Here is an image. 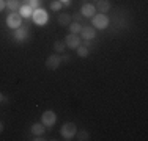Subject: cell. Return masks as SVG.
<instances>
[{
    "label": "cell",
    "mask_w": 148,
    "mask_h": 141,
    "mask_svg": "<svg viewBox=\"0 0 148 141\" xmlns=\"http://www.w3.org/2000/svg\"><path fill=\"white\" fill-rule=\"evenodd\" d=\"M91 25L95 30H106L109 27V17L103 13H98L91 17Z\"/></svg>",
    "instance_id": "cell-1"
},
{
    "label": "cell",
    "mask_w": 148,
    "mask_h": 141,
    "mask_svg": "<svg viewBox=\"0 0 148 141\" xmlns=\"http://www.w3.org/2000/svg\"><path fill=\"white\" fill-rule=\"evenodd\" d=\"M76 132H77V125L74 124V122H66V124L62 127V136H63V140H66V141L73 140L74 135H76Z\"/></svg>",
    "instance_id": "cell-2"
},
{
    "label": "cell",
    "mask_w": 148,
    "mask_h": 141,
    "mask_svg": "<svg viewBox=\"0 0 148 141\" xmlns=\"http://www.w3.org/2000/svg\"><path fill=\"white\" fill-rule=\"evenodd\" d=\"M32 17H33V22L36 24V25H41V27H43L44 24L47 22V13H46V9H43V8L33 9Z\"/></svg>",
    "instance_id": "cell-3"
},
{
    "label": "cell",
    "mask_w": 148,
    "mask_h": 141,
    "mask_svg": "<svg viewBox=\"0 0 148 141\" xmlns=\"http://www.w3.org/2000/svg\"><path fill=\"white\" fill-rule=\"evenodd\" d=\"M60 63H62V56L58 54H52L46 58V68L49 70H55V69H58Z\"/></svg>",
    "instance_id": "cell-4"
},
{
    "label": "cell",
    "mask_w": 148,
    "mask_h": 141,
    "mask_svg": "<svg viewBox=\"0 0 148 141\" xmlns=\"http://www.w3.org/2000/svg\"><path fill=\"white\" fill-rule=\"evenodd\" d=\"M6 25H8L10 28H14V30L19 28L21 25H22V17H21V14L13 11L8 17H6Z\"/></svg>",
    "instance_id": "cell-5"
},
{
    "label": "cell",
    "mask_w": 148,
    "mask_h": 141,
    "mask_svg": "<svg viewBox=\"0 0 148 141\" xmlns=\"http://www.w3.org/2000/svg\"><path fill=\"white\" fill-rule=\"evenodd\" d=\"M55 121H57V115H55L52 110H47L43 113V116H41V122L46 125V127H52L55 124Z\"/></svg>",
    "instance_id": "cell-6"
},
{
    "label": "cell",
    "mask_w": 148,
    "mask_h": 141,
    "mask_svg": "<svg viewBox=\"0 0 148 141\" xmlns=\"http://www.w3.org/2000/svg\"><path fill=\"white\" fill-rule=\"evenodd\" d=\"M65 44H66V47H69V49H76L77 45H80V38L77 36L76 33H69L68 36L65 38Z\"/></svg>",
    "instance_id": "cell-7"
},
{
    "label": "cell",
    "mask_w": 148,
    "mask_h": 141,
    "mask_svg": "<svg viewBox=\"0 0 148 141\" xmlns=\"http://www.w3.org/2000/svg\"><path fill=\"white\" fill-rule=\"evenodd\" d=\"M80 14H82L84 17H93L95 14H96V8H95V5H90V3H85V5L82 6V9H80Z\"/></svg>",
    "instance_id": "cell-8"
},
{
    "label": "cell",
    "mask_w": 148,
    "mask_h": 141,
    "mask_svg": "<svg viewBox=\"0 0 148 141\" xmlns=\"http://www.w3.org/2000/svg\"><path fill=\"white\" fill-rule=\"evenodd\" d=\"M95 35H96V30H95L93 27H82V30H80V36L84 38V39H87V41H90V39H93L95 38Z\"/></svg>",
    "instance_id": "cell-9"
},
{
    "label": "cell",
    "mask_w": 148,
    "mask_h": 141,
    "mask_svg": "<svg viewBox=\"0 0 148 141\" xmlns=\"http://www.w3.org/2000/svg\"><path fill=\"white\" fill-rule=\"evenodd\" d=\"M95 8H96L98 13H107L109 9H110V3H109V0H98L96 5H95Z\"/></svg>",
    "instance_id": "cell-10"
},
{
    "label": "cell",
    "mask_w": 148,
    "mask_h": 141,
    "mask_svg": "<svg viewBox=\"0 0 148 141\" xmlns=\"http://www.w3.org/2000/svg\"><path fill=\"white\" fill-rule=\"evenodd\" d=\"M44 132H46V125L43 122H36V124L32 125V133H33L35 136H41Z\"/></svg>",
    "instance_id": "cell-11"
},
{
    "label": "cell",
    "mask_w": 148,
    "mask_h": 141,
    "mask_svg": "<svg viewBox=\"0 0 148 141\" xmlns=\"http://www.w3.org/2000/svg\"><path fill=\"white\" fill-rule=\"evenodd\" d=\"M57 20H58V24L62 27H68L69 24H71V16H69L68 13H60L58 17H57Z\"/></svg>",
    "instance_id": "cell-12"
},
{
    "label": "cell",
    "mask_w": 148,
    "mask_h": 141,
    "mask_svg": "<svg viewBox=\"0 0 148 141\" xmlns=\"http://www.w3.org/2000/svg\"><path fill=\"white\" fill-rule=\"evenodd\" d=\"M14 38L17 41H24L27 38V28H22V27L16 28L14 30Z\"/></svg>",
    "instance_id": "cell-13"
},
{
    "label": "cell",
    "mask_w": 148,
    "mask_h": 141,
    "mask_svg": "<svg viewBox=\"0 0 148 141\" xmlns=\"http://www.w3.org/2000/svg\"><path fill=\"white\" fill-rule=\"evenodd\" d=\"M19 14H21V17H32L33 9H32L29 5H22V6L19 8Z\"/></svg>",
    "instance_id": "cell-14"
},
{
    "label": "cell",
    "mask_w": 148,
    "mask_h": 141,
    "mask_svg": "<svg viewBox=\"0 0 148 141\" xmlns=\"http://www.w3.org/2000/svg\"><path fill=\"white\" fill-rule=\"evenodd\" d=\"M76 54L79 55L80 58H85V56H88V47H85V45H77Z\"/></svg>",
    "instance_id": "cell-15"
},
{
    "label": "cell",
    "mask_w": 148,
    "mask_h": 141,
    "mask_svg": "<svg viewBox=\"0 0 148 141\" xmlns=\"http://www.w3.org/2000/svg\"><path fill=\"white\" fill-rule=\"evenodd\" d=\"M76 140H79V141H87V140H90V133L87 132V130H80V132H76Z\"/></svg>",
    "instance_id": "cell-16"
},
{
    "label": "cell",
    "mask_w": 148,
    "mask_h": 141,
    "mask_svg": "<svg viewBox=\"0 0 148 141\" xmlns=\"http://www.w3.org/2000/svg\"><path fill=\"white\" fill-rule=\"evenodd\" d=\"M6 8L11 9V11H16V9L21 8V3L17 0H6Z\"/></svg>",
    "instance_id": "cell-17"
},
{
    "label": "cell",
    "mask_w": 148,
    "mask_h": 141,
    "mask_svg": "<svg viewBox=\"0 0 148 141\" xmlns=\"http://www.w3.org/2000/svg\"><path fill=\"white\" fill-rule=\"evenodd\" d=\"M66 44L63 41H55L54 42V50L57 52V54H63V50H65Z\"/></svg>",
    "instance_id": "cell-18"
},
{
    "label": "cell",
    "mask_w": 148,
    "mask_h": 141,
    "mask_svg": "<svg viewBox=\"0 0 148 141\" xmlns=\"http://www.w3.org/2000/svg\"><path fill=\"white\" fill-rule=\"evenodd\" d=\"M69 30H71V33H80V30H82V25H80L79 22H74V24H69Z\"/></svg>",
    "instance_id": "cell-19"
},
{
    "label": "cell",
    "mask_w": 148,
    "mask_h": 141,
    "mask_svg": "<svg viewBox=\"0 0 148 141\" xmlns=\"http://www.w3.org/2000/svg\"><path fill=\"white\" fill-rule=\"evenodd\" d=\"M62 6H63V3L60 2V0H55V2L51 3V9H52V11H60Z\"/></svg>",
    "instance_id": "cell-20"
},
{
    "label": "cell",
    "mask_w": 148,
    "mask_h": 141,
    "mask_svg": "<svg viewBox=\"0 0 148 141\" xmlns=\"http://www.w3.org/2000/svg\"><path fill=\"white\" fill-rule=\"evenodd\" d=\"M40 5H41V0H30V3H29V6H30L32 9L40 8Z\"/></svg>",
    "instance_id": "cell-21"
},
{
    "label": "cell",
    "mask_w": 148,
    "mask_h": 141,
    "mask_svg": "<svg viewBox=\"0 0 148 141\" xmlns=\"http://www.w3.org/2000/svg\"><path fill=\"white\" fill-rule=\"evenodd\" d=\"M74 19H76V22H79V20L84 19V16L82 14H74Z\"/></svg>",
    "instance_id": "cell-22"
},
{
    "label": "cell",
    "mask_w": 148,
    "mask_h": 141,
    "mask_svg": "<svg viewBox=\"0 0 148 141\" xmlns=\"http://www.w3.org/2000/svg\"><path fill=\"white\" fill-rule=\"evenodd\" d=\"M5 6H6V2H5V0H0V11H3Z\"/></svg>",
    "instance_id": "cell-23"
},
{
    "label": "cell",
    "mask_w": 148,
    "mask_h": 141,
    "mask_svg": "<svg viewBox=\"0 0 148 141\" xmlns=\"http://www.w3.org/2000/svg\"><path fill=\"white\" fill-rule=\"evenodd\" d=\"M69 60H71V56H69V55H63L62 61H69Z\"/></svg>",
    "instance_id": "cell-24"
},
{
    "label": "cell",
    "mask_w": 148,
    "mask_h": 141,
    "mask_svg": "<svg viewBox=\"0 0 148 141\" xmlns=\"http://www.w3.org/2000/svg\"><path fill=\"white\" fill-rule=\"evenodd\" d=\"M62 3H65V5H69V0H60Z\"/></svg>",
    "instance_id": "cell-25"
},
{
    "label": "cell",
    "mask_w": 148,
    "mask_h": 141,
    "mask_svg": "<svg viewBox=\"0 0 148 141\" xmlns=\"http://www.w3.org/2000/svg\"><path fill=\"white\" fill-rule=\"evenodd\" d=\"M2 132H3V122L0 121V133H2Z\"/></svg>",
    "instance_id": "cell-26"
},
{
    "label": "cell",
    "mask_w": 148,
    "mask_h": 141,
    "mask_svg": "<svg viewBox=\"0 0 148 141\" xmlns=\"http://www.w3.org/2000/svg\"><path fill=\"white\" fill-rule=\"evenodd\" d=\"M3 100V96H2V93H0V102H2Z\"/></svg>",
    "instance_id": "cell-27"
},
{
    "label": "cell",
    "mask_w": 148,
    "mask_h": 141,
    "mask_svg": "<svg viewBox=\"0 0 148 141\" xmlns=\"http://www.w3.org/2000/svg\"><path fill=\"white\" fill-rule=\"evenodd\" d=\"M96 2H98V0H96Z\"/></svg>",
    "instance_id": "cell-28"
}]
</instances>
